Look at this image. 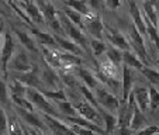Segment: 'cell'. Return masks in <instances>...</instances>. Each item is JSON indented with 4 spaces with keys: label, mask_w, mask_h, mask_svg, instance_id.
Returning <instances> with one entry per match:
<instances>
[{
    "label": "cell",
    "mask_w": 159,
    "mask_h": 135,
    "mask_svg": "<svg viewBox=\"0 0 159 135\" xmlns=\"http://www.w3.org/2000/svg\"><path fill=\"white\" fill-rule=\"evenodd\" d=\"M123 61H124V65L129 66V68H135L137 70H139L142 66H145L142 63V61L131 51H123Z\"/></svg>",
    "instance_id": "cell-31"
},
{
    "label": "cell",
    "mask_w": 159,
    "mask_h": 135,
    "mask_svg": "<svg viewBox=\"0 0 159 135\" xmlns=\"http://www.w3.org/2000/svg\"><path fill=\"white\" fill-rule=\"evenodd\" d=\"M4 38H3V45H2V49H0V61H2V70H3V76L4 78H9V62L13 58L16 52V39L13 37V34L10 31L3 33Z\"/></svg>",
    "instance_id": "cell-5"
},
{
    "label": "cell",
    "mask_w": 159,
    "mask_h": 135,
    "mask_svg": "<svg viewBox=\"0 0 159 135\" xmlns=\"http://www.w3.org/2000/svg\"><path fill=\"white\" fill-rule=\"evenodd\" d=\"M83 28L87 34H90L92 38L103 39L104 37V23L100 14L92 13L90 16L83 17Z\"/></svg>",
    "instance_id": "cell-6"
},
{
    "label": "cell",
    "mask_w": 159,
    "mask_h": 135,
    "mask_svg": "<svg viewBox=\"0 0 159 135\" xmlns=\"http://www.w3.org/2000/svg\"><path fill=\"white\" fill-rule=\"evenodd\" d=\"M106 58H107L110 62H113L117 68H120L121 63H123V51L118 48H116V47H107V49H106Z\"/></svg>",
    "instance_id": "cell-32"
},
{
    "label": "cell",
    "mask_w": 159,
    "mask_h": 135,
    "mask_svg": "<svg viewBox=\"0 0 159 135\" xmlns=\"http://www.w3.org/2000/svg\"><path fill=\"white\" fill-rule=\"evenodd\" d=\"M61 11L63 13V14L66 16V17L69 18L70 21H72L75 25H78L80 30H83L84 31V28H83V16L80 14V13H78V11H75L73 9H70V7H68V6H65Z\"/></svg>",
    "instance_id": "cell-33"
},
{
    "label": "cell",
    "mask_w": 159,
    "mask_h": 135,
    "mask_svg": "<svg viewBox=\"0 0 159 135\" xmlns=\"http://www.w3.org/2000/svg\"><path fill=\"white\" fill-rule=\"evenodd\" d=\"M10 99L13 100V103L16 104V107L24 108V110H28V111H34V106L31 104V101L25 96H16V94H11Z\"/></svg>",
    "instance_id": "cell-39"
},
{
    "label": "cell",
    "mask_w": 159,
    "mask_h": 135,
    "mask_svg": "<svg viewBox=\"0 0 159 135\" xmlns=\"http://www.w3.org/2000/svg\"><path fill=\"white\" fill-rule=\"evenodd\" d=\"M155 134H159L158 125H145L137 135H155Z\"/></svg>",
    "instance_id": "cell-45"
},
{
    "label": "cell",
    "mask_w": 159,
    "mask_h": 135,
    "mask_svg": "<svg viewBox=\"0 0 159 135\" xmlns=\"http://www.w3.org/2000/svg\"><path fill=\"white\" fill-rule=\"evenodd\" d=\"M54 39H55V42H57L58 47H61L63 51L70 52V54L78 55V56H83L84 55V51L79 47L78 44H75L72 39L66 38V37H63V35H58V34H54Z\"/></svg>",
    "instance_id": "cell-16"
},
{
    "label": "cell",
    "mask_w": 159,
    "mask_h": 135,
    "mask_svg": "<svg viewBox=\"0 0 159 135\" xmlns=\"http://www.w3.org/2000/svg\"><path fill=\"white\" fill-rule=\"evenodd\" d=\"M9 89H7V84L2 80L0 78V104L2 106H7L9 103Z\"/></svg>",
    "instance_id": "cell-41"
},
{
    "label": "cell",
    "mask_w": 159,
    "mask_h": 135,
    "mask_svg": "<svg viewBox=\"0 0 159 135\" xmlns=\"http://www.w3.org/2000/svg\"><path fill=\"white\" fill-rule=\"evenodd\" d=\"M87 3H89L90 9L93 10V13H96V14H102L104 11V0H87Z\"/></svg>",
    "instance_id": "cell-42"
},
{
    "label": "cell",
    "mask_w": 159,
    "mask_h": 135,
    "mask_svg": "<svg viewBox=\"0 0 159 135\" xmlns=\"http://www.w3.org/2000/svg\"><path fill=\"white\" fill-rule=\"evenodd\" d=\"M70 129L75 132L76 135H99L96 132H93L92 129L86 128V127H82V125H76V124H70Z\"/></svg>",
    "instance_id": "cell-43"
},
{
    "label": "cell",
    "mask_w": 159,
    "mask_h": 135,
    "mask_svg": "<svg viewBox=\"0 0 159 135\" xmlns=\"http://www.w3.org/2000/svg\"><path fill=\"white\" fill-rule=\"evenodd\" d=\"M158 31H159V13H158Z\"/></svg>",
    "instance_id": "cell-54"
},
{
    "label": "cell",
    "mask_w": 159,
    "mask_h": 135,
    "mask_svg": "<svg viewBox=\"0 0 159 135\" xmlns=\"http://www.w3.org/2000/svg\"><path fill=\"white\" fill-rule=\"evenodd\" d=\"M7 135H23V125L16 117L7 118Z\"/></svg>",
    "instance_id": "cell-37"
},
{
    "label": "cell",
    "mask_w": 159,
    "mask_h": 135,
    "mask_svg": "<svg viewBox=\"0 0 159 135\" xmlns=\"http://www.w3.org/2000/svg\"><path fill=\"white\" fill-rule=\"evenodd\" d=\"M128 42L134 54L142 61V63L147 66L149 65V55H148L147 45H145V38L141 35V33L137 30L134 24L128 27Z\"/></svg>",
    "instance_id": "cell-2"
},
{
    "label": "cell",
    "mask_w": 159,
    "mask_h": 135,
    "mask_svg": "<svg viewBox=\"0 0 159 135\" xmlns=\"http://www.w3.org/2000/svg\"><path fill=\"white\" fill-rule=\"evenodd\" d=\"M104 135H107V134H104Z\"/></svg>",
    "instance_id": "cell-57"
},
{
    "label": "cell",
    "mask_w": 159,
    "mask_h": 135,
    "mask_svg": "<svg viewBox=\"0 0 159 135\" xmlns=\"http://www.w3.org/2000/svg\"><path fill=\"white\" fill-rule=\"evenodd\" d=\"M30 30H31V33L34 34V37L37 38V42H38L39 45H47V47H52V48L57 47V42H55V39H54V35L44 33V31L38 30L37 27H30Z\"/></svg>",
    "instance_id": "cell-27"
},
{
    "label": "cell",
    "mask_w": 159,
    "mask_h": 135,
    "mask_svg": "<svg viewBox=\"0 0 159 135\" xmlns=\"http://www.w3.org/2000/svg\"><path fill=\"white\" fill-rule=\"evenodd\" d=\"M120 3H121V0H104L106 7H108L111 10H117L120 7Z\"/></svg>",
    "instance_id": "cell-46"
},
{
    "label": "cell",
    "mask_w": 159,
    "mask_h": 135,
    "mask_svg": "<svg viewBox=\"0 0 159 135\" xmlns=\"http://www.w3.org/2000/svg\"><path fill=\"white\" fill-rule=\"evenodd\" d=\"M147 124H148L147 117H145L144 113L138 108V106H135L131 121H129V129H139V128H142V127H145Z\"/></svg>",
    "instance_id": "cell-29"
},
{
    "label": "cell",
    "mask_w": 159,
    "mask_h": 135,
    "mask_svg": "<svg viewBox=\"0 0 159 135\" xmlns=\"http://www.w3.org/2000/svg\"><path fill=\"white\" fill-rule=\"evenodd\" d=\"M121 100L127 101L129 93L134 89V76H132V70L129 66L124 65L123 68V75H121Z\"/></svg>",
    "instance_id": "cell-15"
},
{
    "label": "cell",
    "mask_w": 159,
    "mask_h": 135,
    "mask_svg": "<svg viewBox=\"0 0 159 135\" xmlns=\"http://www.w3.org/2000/svg\"><path fill=\"white\" fill-rule=\"evenodd\" d=\"M144 21H145V25H147V39H148V42H151V44L156 48V51H159V31H158V28H156L155 25L145 17V16H144Z\"/></svg>",
    "instance_id": "cell-28"
},
{
    "label": "cell",
    "mask_w": 159,
    "mask_h": 135,
    "mask_svg": "<svg viewBox=\"0 0 159 135\" xmlns=\"http://www.w3.org/2000/svg\"><path fill=\"white\" fill-rule=\"evenodd\" d=\"M0 135H3V134H0Z\"/></svg>",
    "instance_id": "cell-56"
},
{
    "label": "cell",
    "mask_w": 159,
    "mask_h": 135,
    "mask_svg": "<svg viewBox=\"0 0 159 135\" xmlns=\"http://www.w3.org/2000/svg\"><path fill=\"white\" fill-rule=\"evenodd\" d=\"M94 97H96L97 103L102 106L104 110L110 111V113H117L118 106H120V99L116 96L114 93H111L110 90L107 89L106 86H97L94 89Z\"/></svg>",
    "instance_id": "cell-4"
},
{
    "label": "cell",
    "mask_w": 159,
    "mask_h": 135,
    "mask_svg": "<svg viewBox=\"0 0 159 135\" xmlns=\"http://www.w3.org/2000/svg\"><path fill=\"white\" fill-rule=\"evenodd\" d=\"M89 47L92 49V54L97 58L102 56L106 52V49H107V45L103 42V39H96V38H92V37L89 38Z\"/></svg>",
    "instance_id": "cell-36"
},
{
    "label": "cell",
    "mask_w": 159,
    "mask_h": 135,
    "mask_svg": "<svg viewBox=\"0 0 159 135\" xmlns=\"http://www.w3.org/2000/svg\"><path fill=\"white\" fill-rule=\"evenodd\" d=\"M100 115H102L103 118V124L106 125V134H111V132L114 131L116 128L118 127V120H117V115L113 114V113H110V111L104 110V108H102L100 110Z\"/></svg>",
    "instance_id": "cell-25"
},
{
    "label": "cell",
    "mask_w": 159,
    "mask_h": 135,
    "mask_svg": "<svg viewBox=\"0 0 159 135\" xmlns=\"http://www.w3.org/2000/svg\"><path fill=\"white\" fill-rule=\"evenodd\" d=\"M3 135H4V134H3Z\"/></svg>",
    "instance_id": "cell-58"
},
{
    "label": "cell",
    "mask_w": 159,
    "mask_h": 135,
    "mask_svg": "<svg viewBox=\"0 0 159 135\" xmlns=\"http://www.w3.org/2000/svg\"><path fill=\"white\" fill-rule=\"evenodd\" d=\"M42 120H44L45 125L48 127V129L52 132V135H76L75 132L70 129L69 125H65V123L61 121V120H58L55 115L44 113Z\"/></svg>",
    "instance_id": "cell-10"
},
{
    "label": "cell",
    "mask_w": 159,
    "mask_h": 135,
    "mask_svg": "<svg viewBox=\"0 0 159 135\" xmlns=\"http://www.w3.org/2000/svg\"><path fill=\"white\" fill-rule=\"evenodd\" d=\"M139 72L148 79V82L151 84H159V70L152 69L149 66H142L139 69Z\"/></svg>",
    "instance_id": "cell-38"
},
{
    "label": "cell",
    "mask_w": 159,
    "mask_h": 135,
    "mask_svg": "<svg viewBox=\"0 0 159 135\" xmlns=\"http://www.w3.org/2000/svg\"><path fill=\"white\" fill-rule=\"evenodd\" d=\"M57 16L59 18L61 24H62V28L65 31V37L66 38L72 39L75 44H78L82 49L84 51V54H90V47H89V38L86 37V34L83 33V30L75 25L69 18L66 17L61 10H57Z\"/></svg>",
    "instance_id": "cell-1"
},
{
    "label": "cell",
    "mask_w": 159,
    "mask_h": 135,
    "mask_svg": "<svg viewBox=\"0 0 159 135\" xmlns=\"http://www.w3.org/2000/svg\"><path fill=\"white\" fill-rule=\"evenodd\" d=\"M3 28H4L3 20H0V44H2V35H3Z\"/></svg>",
    "instance_id": "cell-49"
},
{
    "label": "cell",
    "mask_w": 159,
    "mask_h": 135,
    "mask_svg": "<svg viewBox=\"0 0 159 135\" xmlns=\"http://www.w3.org/2000/svg\"><path fill=\"white\" fill-rule=\"evenodd\" d=\"M55 107L59 111V114L65 115V117H75V115H79L78 111H76L73 103H70L69 100H65V101H57L55 103Z\"/></svg>",
    "instance_id": "cell-30"
},
{
    "label": "cell",
    "mask_w": 159,
    "mask_h": 135,
    "mask_svg": "<svg viewBox=\"0 0 159 135\" xmlns=\"http://www.w3.org/2000/svg\"><path fill=\"white\" fill-rule=\"evenodd\" d=\"M42 94H44L45 97L48 100H51V101H65V100H68V96H66V93L63 92L62 89H44L42 90Z\"/></svg>",
    "instance_id": "cell-35"
},
{
    "label": "cell",
    "mask_w": 159,
    "mask_h": 135,
    "mask_svg": "<svg viewBox=\"0 0 159 135\" xmlns=\"http://www.w3.org/2000/svg\"><path fill=\"white\" fill-rule=\"evenodd\" d=\"M25 97L30 100L31 104H33L34 107L39 108L42 113H47V114L55 115V117H58V115H59L57 107H55V106H52L51 103H49V100L47 99V97L42 94V92H39V90L33 89V87H27V90H25Z\"/></svg>",
    "instance_id": "cell-3"
},
{
    "label": "cell",
    "mask_w": 159,
    "mask_h": 135,
    "mask_svg": "<svg viewBox=\"0 0 159 135\" xmlns=\"http://www.w3.org/2000/svg\"><path fill=\"white\" fill-rule=\"evenodd\" d=\"M13 79L18 80L20 83L24 84V86L33 87V89H37V90H39V92H42V90L45 89V84L42 83V79H39L38 72H37V66H34L33 69L28 70V72L18 73V75H16Z\"/></svg>",
    "instance_id": "cell-9"
},
{
    "label": "cell",
    "mask_w": 159,
    "mask_h": 135,
    "mask_svg": "<svg viewBox=\"0 0 159 135\" xmlns=\"http://www.w3.org/2000/svg\"><path fill=\"white\" fill-rule=\"evenodd\" d=\"M73 106H75L76 111H78V114L80 115V117L87 118V120H90L92 123L102 127V124H103L102 115H100V113L90 104L89 101H86V100H76V101L73 103Z\"/></svg>",
    "instance_id": "cell-7"
},
{
    "label": "cell",
    "mask_w": 159,
    "mask_h": 135,
    "mask_svg": "<svg viewBox=\"0 0 159 135\" xmlns=\"http://www.w3.org/2000/svg\"><path fill=\"white\" fill-rule=\"evenodd\" d=\"M118 69H120V68H117V66L113 62H110L107 58L99 63V70L104 76L111 78V79H120V72H118Z\"/></svg>",
    "instance_id": "cell-26"
},
{
    "label": "cell",
    "mask_w": 159,
    "mask_h": 135,
    "mask_svg": "<svg viewBox=\"0 0 159 135\" xmlns=\"http://www.w3.org/2000/svg\"><path fill=\"white\" fill-rule=\"evenodd\" d=\"M13 33H14V35L17 37L18 41L23 44V47H24L25 49H28V51H31V52L38 51V48H37V41L28 33H25V31H23V30H18L17 27H13Z\"/></svg>",
    "instance_id": "cell-21"
},
{
    "label": "cell",
    "mask_w": 159,
    "mask_h": 135,
    "mask_svg": "<svg viewBox=\"0 0 159 135\" xmlns=\"http://www.w3.org/2000/svg\"><path fill=\"white\" fill-rule=\"evenodd\" d=\"M128 6H129V16L132 18V24L137 27V30L141 33V35L144 38H147V25H145L144 16H142L139 6L137 4L135 0H128Z\"/></svg>",
    "instance_id": "cell-12"
},
{
    "label": "cell",
    "mask_w": 159,
    "mask_h": 135,
    "mask_svg": "<svg viewBox=\"0 0 159 135\" xmlns=\"http://www.w3.org/2000/svg\"><path fill=\"white\" fill-rule=\"evenodd\" d=\"M24 125H25V124H24ZM25 127H27V129L30 131L31 135H47V132L42 131V129H39V128H35V127H30V125H25Z\"/></svg>",
    "instance_id": "cell-47"
},
{
    "label": "cell",
    "mask_w": 159,
    "mask_h": 135,
    "mask_svg": "<svg viewBox=\"0 0 159 135\" xmlns=\"http://www.w3.org/2000/svg\"><path fill=\"white\" fill-rule=\"evenodd\" d=\"M10 68L17 73H23V72H28L34 68V65L31 63L28 55L25 54L23 49H18L17 52H14L13 58L10 59Z\"/></svg>",
    "instance_id": "cell-11"
},
{
    "label": "cell",
    "mask_w": 159,
    "mask_h": 135,
    "mask_svg": "<svg viewBox=\"0 0 159 135\" xmlns=\"http://www.w3.org/2000/svg\"><path fill=\"white\" fill-rule=\"evenodd\" d=\"M148 92H149V108L151 111H155L159 107V90L153 84H151L148 87Z\"/></svg>",
    "instance_id": "cell-40"
},
{
    "label": "cell",
    "mask_w": 159,
    "mask_h": 135,
    "mask_svg": "<svg viewBox=\"0 0 159 135\" xmlns=\"http://www.w3.org/2000/svg\"><path fill=\"white\" fill-rule=\"evenodd\" d=\"M132 94H134L135 103L138 106V108L145 113V111L149 108V92H148V87H135L132 89Z\"/></svg>",
    "instance_id": "cell-19"
},
{
    "label": "cell",
    "mask_w": 159,
    "mask_h": 135,
    "mask_svg": "<svg viewBox=\"0 0 159 135\" xmlns=\"http://www.w3.org/2000/svg\"><path fill=\"white\" fill-rule=\"evenodd\" d=\"M76 76L82 82V84H84L89 89H96L99 86V80H97L96 75H93L90 70L84 69L83 66H78L76 68Z\"/></svg>",
    "instance_id": "cell-20"
},
{
    "label": "cell",
    "mask_w": 159,
    "mask_h": 135,
    "mask_svg": "<svg viewBox=\"0 0 159 135\" xmlns=\"http://www.w3.org/2000/svg\"><path fill=\"white\" fill-rule=\"evenodd\" d=\"M62 3L65 4V6L73 9L75 11L80 13L83 17L90 16L92 13H93L92 11V9H90L89 3H87V0H62Z\"/></svg>",
    "instance_id": "cell-24"
},
{
    "label": "cell",
    "mask_w": 159,
    "mask_h": 135,
    "mask_svg": "<svg viewBox=\"0 0 159 135\" xmlns=\"http://www.w3.org/2000/svg\"><path fill=\"white\" fill-rule=\"evenodd\" d=\"M23 135H31L30 131L27 129V127H25V125H23Z\"/></svg>",
    "instance_id": "cell-51"
},
{
    "label": "cell",
    "mask_w": 159,
    "mask_h": 135,
    "mask_svg": "<svg viewBox=\"0 0 159 135\" xmlns=\"http://www.w3.org/2000/svg\"><path fill=\"white\" fill-rule=\"evenodd\" d=\"M21 7L24 9V11L27 13L28 18L31 20V23H33L34 27H41V25L45 24V18L44 16H42L41 10L38 9V6H37V3H34V2H28V3H21Z\"/></svg>",
    "instance_id": "cell-14"
},
{
    "label": "cell",
    "mask_w": 159,
    "mask_h": 135,
    "mask_svg": "<svg viewBox=\"0 0 159 135\" xmlns=\"http://www.w3.org/2000/svg\"><path fill=\"white\" fill-rule=\"evenodd\" d=\"M104 37L110 41V44H113V47L121 49V51H131L129 42L120 31L116 27H111L108 24H104Z\"/></svg>",
    "instance_id": "cell-8"
},
{
    "label": "cell",
    "mask_w": 159,
    "mask_h": 135,
    "mask_svg": "<svg viewBox=\"0 0 159 135\" xmlns=\"http://www.w3.org/2000/svg\"><path fill=\"white\" fill-rule=\"evenodd\" d=\"M17 108V113L23 120L25 121V125H30V127H35V128H39L42 131H48V127L45 125L44 120L38 117V115L34 113V111H28V110H24V108H20V107H16Z\"/></svg>",
    "instance_id": "cell-13"
},
{
    "label": "cell",
    "mask_w": 159,
    "mask_h": 135,
    "mask_svg": "<svg viewBox=\"0 0 159 135\" xmlns=\"http://www.w3.org/2000/svg\"><path fill=\"white\" fill-rule=\"evenodd\" d=\"M41 52L44 55V59L47 62V65H49L51 68H54L55 70L61 69V61H59V52L52 47H47V45H39Z\"/></svg>",
    "instance_id": "cell-18"
},
{
    "label": "cell",
    "mask_w": 159,
    "mask_h": 135,
    "mask_svg": "<svg viewBox=\"0 0 159 135\" xmlns=\"http://www.w3.org/2000/svg\"><path fill=\"white\" fill-rule=\"evenodd\" d=\"M120 129V135H129V128H118Z\"/></svg>",
    "instance_id": "cell-48"
},
{
    "label": "cell",
    "mask_w": 159,
    "mask_h": 135,
    "mask_svg": "<svg viewBox=\"0 0 159 135\" xmlns=\"http://www.w3.org/2000/svg\"><path fill=\"white\" fill-rule=\"evenodd\" d=\"M42 83L45 84V89H51V90L59 89V84H61L59 75L49 65L45 66L44 72H42Z\"/></svg>",
    "instance_id": "cell-17"
},
{
    "label": "cell",
    "mask_w": 159,
    "mask_h": 135,
    "mask_svg": "<svg viewBox=\"0 0 159 135\" xmlns=\"http://www.w3.org/2000/svg\"><path fill=\"white\" fill-rule=\"evenodd\" d=\"M21 3H28V2H30V0H20Z\"/></svg>",
    "instance_id": "cell-53"
},
{
    "label": "cell",
    "mask_w": 159,
    "mask_h": 135,
    "mask_svg": "<svg viewBox=\"0 0 159 135\" xmlns=\"http://www.w3.org/2000/svg\"><path fill=\"white\" fill-rule=\"evenodd\" d=\"M144 2H147V3L153 4V6H156V7L159 6V0H144Z\"/></svg>",
    "instance_id": "cell-50"
},
{
    "label": "cell",
    "mask_w": 159,
    "mask_h": 135,
    "mask_svg": "<svg viewBox=\"0 0 159 135\" xmlns=\"http://www.w3.org/2000/svg\"><path fill=\"white\" fill-rule=\"evenodd\" d=\"M155 135H159V134H155Z\"/></svg>",
    "instance_id": "cell-55"
},
{
    "label": "cell",
    "mask_w": 159,
    "mask_h": 135,
    "mask_svg": "<svg viewBox=\"0 0 159 135\" xmlns=\"http://www.w3.org/2000/svg\"><path fill=\"white\" fill-rule=\"evenodd\" d=\"M158 13H159L158 11V7L153 6V4H151V3H147V2H144L142 14H144L145 17H147L156 28H158Z\"/></svg>",
    "instance_id": "cell-34"
},
{
    "label": "cell",
    "mask_w": 159,
    "mask_h": 135,
    "mask_svg": "<svg viewBox=\"0 0 159 135\" xmlns=\"http://www.w3.org/2000/svg\"><path fill=\"white\" fill-rule=\"evenodd\" d=\"M57 72H58V75H59L61 82H62L65 86H68L72 90H79V87H80V80L73 75V72L65 70V69H58Z\"/></svg>",
    "instance_id": "cell-23"
},
{
    "label": "cell",
    "mask_w": 159,
    "mask_h": 135,
    "mask_svg": "<svg viewBox=\"0 0 159 135\" xmlns=\"http://www.w3.org/2000/svg\"><path fill=\"white\" fill-rule=\"evenodd\" d=\"M7 114L4 111L3 106L0 104V134H4L6 132V128H7Z\"/></svg>",
    "instance_id": "cell-44"
},
{
    "label": "cell",
    "mask_w": 159,
    "mask_h": 135,
    "mask_svg": "<svg viewBox=\"0 0 159 135\" xmlns=\"http://www.w3.org/2000/svg\"><path fill=\"white\" fill-rule=\"evenodd\" d=\"M37 6L41 10L42 16L45 18V23H49V21L57 18V9H55L54 3H52L51 0H38Z\"/></svg>",
    "instance_id": "cell-22"
},
{
    "label": "cell",
    "mask_w": 159,
    "mask_h": 135,
    "mask_svg": "<svg viewBox=\"0 0 159 135\" xmlns=\"http://www.w3.org/2000/svg\"><path fill=\"white\" fill-rule=\"evenodd\" d=\"M155 66H156V68H158V69H156V70H159V58L155 61Z\"/></svg>",
    "instance_id": "cell-52"
}]
</instances>
